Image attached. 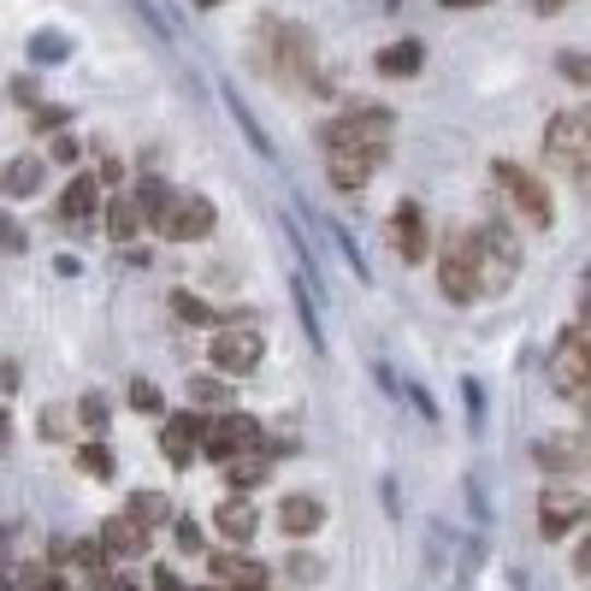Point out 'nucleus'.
I'll use <instances>...</instances> for the list:
<instances>
[{"instance_id":"obj_1","label":"nucleus","mask_w":591,"mask_h":591,"mask_svg":"<svg viewBox=\"0 0 591 591\" xmlns=\"http://www.w3.org/2000/svg\"><path fill=\"white\" fill-rule=\"evenodd\" d=\"M456 249H461V261L473 267V284H480V296L515 291V279H521V243H515L509 225L485 220L473 237H461Z\"/></svg>"},{"instance_id":"obj_2","label":"nucleus","mask_w":591,"mask_h":591,"mask_svg":"<svg viewBox=\"0 0 591 591\" xmlns=\"http://www.w3.org/2000/svg\"><path fill=\"white\" fill-rule=\"evenodd\" d=\"M551 385H556L562 402H580V409H586V397H591V331H586V320L568 326V331L556 338Z\"/></svg>"},{"instance_id":"obj_3","label":"nucleus","mask_w":591,"mask_h":591,"mask_svg":"<svg viewBox=\"0 0 591 591\" xmlns=\"http://www.w3.org/2000/svg\"><path fill=\"white\" fill-rule=\"evenodd\" d=\"M326 154H338V149H391V113L385 107H355V113H343V119H331L326 131Z\"/></svg>"},{"instance_id":"obj_4","label":"nucleus","mask_w":591,"mask_h":591,"mask_svg":"<svg viewBox=\"0 0 591 591\" xmlns=\"http://www.w3.org/2000/svg\"><path fill=\"white\" fill-rule=\"evenodd\" d=\"M267 362V338H261V326H225L220 338H213V367L225 373V379H243V373H255Z\"/></svg>"},{"instance_id":"obj_5","label":"nucleus","mask_w":591,"mask_h":591,"mask_svg":"<svg viewBox=\"0 0 591 591\" xmlns=\"http://www.w3.org/2000/svg\"><path fill=\"white\" fill-rule=\"evenodd\" d=\"M492 172H497L503 196H509L515 208H521L527 220H532V231H551V220H556V208H551V190H544V184L532 178V172H521L515 161H497Z\"/></svg>"},{"instance_id":"obj_6","label":"nucleus","mask_w":591,"mask_h":591,"mask_svg":"<svg viewBox=\"0 0 591 591\" xmlns=\"http://www.w3.org/2000/svg\"><path fill=\"white\" fill-rule=\"evenodd\" d=\"M544 154H551L568 178H586V113H556L551 137H544Z\"/></svg>"},{"instance_id":"obj_7","label":"nucleus","mask_w":591,"mask_h":591,"mask_svg":"<svg viewBox=\"0 0 591 591\" xmlns=\"http://www.w3.org/2000/svg\"><path fill=\"white\" fill-rule=\"evenodd\" d=\"M255 444H261V426H255L249 414H237V409H231L220 426H208V438H201V450H208L213 461H237V456H249Z\"/></svg>"},{"instance_id":"obj_8","label":"nucleus","mask_w":591,"mask_h":591,"mask_svg":"<svg viewBox=\"0 0 591 591\" xmlns=\"http://www.w3.org/2000/svg\"><path fill=\"white\" fill-rule=\"evenodd\" d=\"M532 461L544 473H580L586 468V432H539L532 438Z\"/></svg>"},{"instance_id":"obj_9","label":"nucleus","mask_w":591,"mask_h":591,"mask_svg":"<svg viewBox=\"0 0 591 591\" xmlns=\"http://www.w3.org/2000/svg\"><path fill=\"white\" fill-rule=\"evenodd\" d=\"M586 527V497L568 492V485H551V492L539 497V532L544 539H562V532Z\"/></svg>"},{"instance_id":"obj_10","label":"nucleus","mask_w":591,"mask_h":591,"mask_svg":"<svg viewBox=\"0 0 591 591\" xmlns=\"http://www.w3.org/2000/svg\"><path fill=\"white\" fill-rule=\"evenodd\" d=\"M213 220H220V213H213V201H208V196H178L161 231H166L172 243H201V237L213 231Z\"/></svg>"},{"instance_id":"obj_11","label":"nucleus","mask_w":591,"mask_h":591,"mask_svg":"<svg viewBox=\"0 0 591 591\" xmlns=\"http://www.w3.org/2000/svg\"><path fill=\"white\" fill-rule=\"evenodd\" d=\"M208 414H172L166 432H161V444H166V461L172 468H196V456H201V438H208Z\"/></svg>"},{"instance_id":"obj_12","label":"nucleus","mask_w":591,"mask_h":591,"mask_svg":"<svg viewBox=\"0 0 591 591\" xmlns=\"http://www.w3.org/2000/svg\"><path fill=\"white\" fill-rule=\"evenodd\" d=\"M385 154H391V149H338V154H326V161H331V184H338V190H362L373 172H379Z\"/></svg>"},{"instance_id":"obj_13","label":"nucleus","mask_w":591,"mask_h":591,"mask_svg":"<svg viewBox=\"0 0 591 591\" xmlns=\"http://www.w3.org/2000/svg\"><path fill=\"white\" fill-rule=\"evenodd\" d=\"M385 231H391V243H397L402 261H426V213L414 208V201H402Z\"/></svg>"},{"instance_id":"obj_14","label":"nucleus","mask_w":591,"mask_h":591,"mask_svg":"<svg viewBox=\"0 0 591 591\" xmlns=\"http://www.w3.org/2000/svg\"><path fill=\"white\" fill-rule=\"evenodd\" d=\"M95 544H101L107 556H125V562H131V556H149V527H137L131 515H113V521L101 527Z\"/></svg>"},{"instance_id":"obj_15","label":"nucleus","mask_w":591,"mask_h":591,"mask_svg":"<svg viewBox=\"0 0 591 591\" xmlns=\"http://www.w3.org/2000/svg\"><path fill=\"white\" fill-rule=\"evenodd\" d=\"M438 291L450 296V302H480V284H473V267L461 261V249H450V255H438Z\"/></svg>"},{"instance_id":"obj_16","label":"nucleus","mask_w":591,"mask_h":591,"mask_svg":"<svg viewBox=\"0 0 591 591\" xmlns=\"http://www.w3.org/2000/svg\"><path fill=\"white\" fill-rule=\"evenodd\" d=\"M213 527H220L231 544H249V539H255V527H261V515H255V503H249V497H225L220 509H213Z\"/></svg>"},{"instance_id":"obj_17","label":"nucleus","mask_w":591,"mask_h":591,"mask_svg":"<svg viewBox=\"0 0 591 591\" xmlns=\"http://www.w3.org/2000/svg\"><path fill=\"white\" fill-rule=\"evenodd\" d=\"M279 527L291 532V539H308V532H320V527H326L320 497H284V503H279Z\"/></svg>"},{"instance_id":"obj_18","label":"nucleus","mask_w":591,"mask_h":591,"mask_svg":"<svg viewBox=\"0 0 591 591\" xmlns=\"http://www.w3.org/2000/svg\"><path fill=\"white\" fill-rule=\"evenodd\" d=\"M225 107H231V119H237V131L249 137V149L261 154V161H279V149H272V137L261 131V119H255V113L243 107V95H237V90H225Z\"/></svg>"},{"instance_id":"obj_19","label":"nucleus","mask_w":591,"mask_h":591,"mask_svg":"<svg viewBox=\"0 0 591 591\" xmlns=\"http://www.w3.org/2000/svg\"><path fill=\"white\" fill-rule=\"evenodd\" d=\"M172 201H178V190H172L166 178H142V190H137V213L142 220H154V225H166V213H172Z\"/></svg>"},{"instance_id":"obj_20","label":"nucleus","mask_w":591,"mask_h":591,"mask_svg":"<svg viewBox=\"0 0 591 591\" xmlns=\"http://www.w3.org/2000/svg\"><path fill=\"white\" fill-rule=\"evenodd\" d=\"M95 201H101V184L95 178H71V190L60 196V213H66L71 225H83L95 213Z\"/></svg>"},{"instance_id":"obj_21","label":"nucleus","mask_w":591,"mask_h":591,"mask_svg":"<svg viewBox=\"0 0 591 591\" xmlns=\"http://www.w3.org/2000/svg\"><path fill=\"white\" fill-rule=\"evenodd\" d=\"M421 42H397V48H385L379 54V78H414V71H421Z\"/></svg>"},{"instance_id":"obj_22","label":"nucleus","mask_w":591,"mask_h":591,"mask_svg":"<svg viewBox=\"0 0 591 591\" xmlns=\"http://www.w3.org/2000/svg\"><path fill=\"white\" fill-rule=\"evenodd\" d=\"M426 551H432V562H426L432 574H450L456 568V532L444 527V521H432L426 527Z\"/></svg>"},{"instance_id":"obj_23","label":"nucleus","mask_w":591,"mask_h":591,"mask_svg":"<svg viewBox=\"0 0 591 591\" xmlns=\"http://www.w3.org/2000/svg\"><path fill=\"white\" fill-rule=\"evenodd\" d=\"M172 314H178L184 326H220L213 302H208V296H196V291H172Z\"/></svg>"},{"instance_id":"obj_24","label":"nucleus","mask_w":591,"mask_h":591,"mask_svg":"<svg viewBox=\"0 0 591 591\" xmlns=\"http://www.w3.org/2000/svg\"><path fill=\"white\" fill-rule=\"evenodd\" d=\"M213 574H220V580H237L243 591H255V586L267 580L261 562H243V556H213Z\"/></svg>"},{"instance_id":"obj_25","label":"nucleus","mask_w":591,"mask_h":591,"mask_svg":"<svg viewBox=\"0 0 591 591\" xmlns=\"http://www.w3.org/2000/svg\"><path fill=\"white\" fill-rule=\"evenodd\" d=\"M225 480H231V492H255V485L267 480V461L261 456H237V461H225Z\"/></svg>"},{"instance_id":"obj_26","label":"nucleus","mask_w":591,"mask_h":591,"mask_svg":"<svg viewBox=\"0 0 591 591\" xmlns=\"http://www.w3.org/2000/svg\"><path fill=\"white\" fill-rule=\"evenodd\" d=\"M125 515H131L137 527H161L166 515H172V497H161V492H137V497H131V509H125Z\"/></svg>"},{"instance_id":"obj_27","label":"nucleus","mask_w":591,"mask_h":591,"mask_svg":"<svg viewBox=\"0 0 591 591\" xmlns=\"http://www.w3.org/2000/svg\"><path fill=\"white\" fill-rule=\"evenodd\" d=\"M326 225H331V220H326ZM331 243H338L343 267L355 272V284H373V272H367V255H362V243H355V237H350V231H343V225H331Z\"/></svg>"},{"instance_id":"obj_28","label":"nucleus","mask_w":591,"mask_h":591,"mask_svg":"<svg viewBox=\"0 0 591 591\" xmlns=\"http://www.w3.org/2000/svg\"><path fill=\"white\" fill-rule=\"evenodd\" d=\"M0 184H7L12 196H36L42 190V161H12L7 172H0Z\"/></svg>"},{"instance_id":"obj_29","label":"nucleus","mask_w":591,"mask_h":591,"mask_svg":"<svg viewBox=\"0 0 591 591\" xmlns=\"http://www.w3.org/2000/svg\"><path fill=\"white\" fill-rule=\"evenodd\" d=\"M284 574H291V586H320L326 580V562L314 551H291L284 556Z\"/></svg>"},{"instance_id":"obj_30","label":"nucleus","mask_w":591,"mask_h":591,"mask_svg":"<svg viewBox=\"0 0 591 591\" xmlns=\"http://www.w3.org/2000/svg\"><path fill=\"white\" fill-rule=\"evenodd\" d=\"M190 402H196V409H225V402H231V379H208V373H196V379H190Z\"/></svg>"},{"instance_id":"obj_31","label":"nucleus","mask_w":591,"mask_h":591,"mask_svg":"<svg viewBox=\"0 0 591 591\" xmlns=\"http://www.w3.org/2000/svg\"><path fill=\"white\" fill-rule=\"evenodd\" d=\"M31 60H36V66H60V60H71V36L42 31V36L31 42Z\"/></svg>"},{"instance_id":"obj_32","label":"nucleus","mask_w":591,"mask_h":591,"mask_svg":"<svg viewBox=\"0 0 591 591\" xmlns=\"http://www.w3.org/2000/svg\"><path fill=\"white\" fill-rule=\"evenodd\" d=\"M137 225H142V213H137V201H113L107 208V237H137Z\"/></svg>"},{"instance_id":"obj_33","label":"nucleus","mask_w":591,"mask_h":591,"mask_svg":"<svg viewBox=\"0 0 591 591\" xmlns=\"http://www.w3.org/2000/svg\"><path fill=\"white\" fill-rule=\"evenodd\" d=\"M461 397H468V432L485 438V391H480V379H461Z\"/></svg>"},{"instance_id":"obj_34","label":"nucleus","mask_w":591,"mask_h":591,"mask_svg":"<svg viewBox=\"0 0 591 591\" xmlns=\"http://www.w3.org/2000/svg\"><path fill=\"white\" fill-rule=\"evenodd\" d=\"M107 414H113V402H107V391H83V402H78V421L83 426H107Z\"/></svg>"},{"instance_id":"obj_35","label":"nucleus","mask_w":591,"mask_h":591,"mask_svg":"<svg viewBox=\"0 0 591 591\" xmlns=\"http://www.w3.org/2000/svg\"><path fill=\"white\" fill-rule=\"evenodd\" d=\"M131 409H137V414H166V397H161V385H149V379H131Z\"/></svg>"},{"instance_id":"obj_36","label":"nucleus","mask_w":591,"mask_h":591,"mask_svg":"<svg viewBox=\"0 0 591 591\" xmlns=\"http://www.w3.org/2000/svg\"><path fill=\"white\" fill-rule=\"evenodd\" d=\"M78 461H83V473H90V480H113V473H119L113 450H101V444H90V450H83Z\"/></svg>"},{"instance_id":"obj_37","label":"nucleus","mask_w":591,"mask_h":591,"mask_svg":"<svg viewBox=\"0 0 591 591\" xmlns=\"http://www.w3.org/2000/svg\"><path fill=\"white\" fill-rule=\"evenodd\" d=\"M468 503H473V521L492 527V492L480 485V473H468Z\"/></svg>"},{"instance_id":"obj_38","label":"nucleus","mask_w":591,"mask_h":591,"mask_svg":"<svg viewBox=\"0 0 591 591\" xmlns=\"http://www.w3.org/2000/svg\"><path fill=\"white\" fill-rule=\"evenodd\" d=\"M409 402L421 409V421H432V426H438V402H432V391H426V385H409Z\"/></svg>"},{"instance_id":"obj_39","label":"nucleus","mask_w":591,"mask_h":591,"mask_svg":"<svg viewBox=\"0 0 591 591\" xmlns=\"http://www.w3.org/2000/svg\"><path fill=\"white\" fill-rule=\"evenodd\" d=\"M178 544H184V551H201V527L196 521H178Z\"/></svg>"},{"instance_id":"obj_40","label":"nucleus","mask_w":591,"mask_h":591,"mask_svg":"<svg viewBox=\"0 0 591 591\" xmlns=\"http://www.w3.org/2000/svg\"><path fill=\"white\" fill-rule=\"evenodd\" d=\"M19 379H24L19 362H0V391H19Z\"/></svg>"},{"instance_id":"obj_41","label":"nucleus","mask_w":591,"mask_h":591,"mask_svg":"<svg viewBox=\"0 0 591 591\" xmlns=\"http://www.w3.org/2000/svg\"><path fill=\"white\" fill-rule=\"evenodd\" d=\"M574 574H580V580L591 574V544H586V532H580V551H574Z\"/></svg>"},{"instance_id":"obj_42","label":"nucleus","mask_w":591,"mask_h":591,"mask_svg":"<svg viewBox=\"0 0 591 591\" xmlns=\"http://www.w3.org/2000/svg\"><path fill=\"white\" fill-rule=\"evenodd\" d=\"M562 71H568V78H580V83H586V54H562Z\"/></svg>"},{"instance_id":"obj_43","label":"nucleus","mask_w":591,"mask_h":591,"mask_svg":"<svg viewBox=\"0 0 591 591\" xmlns=\"http://www.w3.org/2000/svg\"><path fill=\"white\" fill-rule=\"evenodd\" d=\"M0 249H24V237H19V231H12L7 220H0Z\"/></svg>"},{"instance_id":"obj_44","label":"nucleus","mask_w":591,"mask_h":591,"mask_svg":"<svg viewBox=\"0 0 591 591\" xmlns=\"http://www.w3.org/2000/svg\"><path fill=\"white\" fill-rule=\"evenodd\" d=\"M379 497H385V509L397 515V503H402V492H397V480H385V485H379Z\"/></svg>"},{"instance_id":"obj_45","label":"nucleus","mask_w":591,"mask_h":591,"mask_svg":"<svg viewBox=\"0 0 591 591\" xmlns=\"http://www.w3.org/2000/svg\"><path fill=\"white\" fill-rule=\"evenodd\" d=\"M154 591H184V586H178V574H172V568H161V574H154Z\"/></svg>"},{"instance_id":"obj_46","label":"nucleus","mask_w":591,"mask_h":591,"mask_svg":"<svg viewBox=\"0 0 591 591\" xmlns=\"http://www.w3.org/2000/svg\"><path fill=\"white\" fill-rule=\"evenodd\" d=\"M42 591H71V586H66V580H48V586H42Z\"/></svg>"},{"instance_id":"obj_47","label":"nucleus","mask_w":591,"mask_h":591,"mask_svg":"<svg viewBox=\"0 0 591 591\" xmlns=\"http://www.w3.org/2000/svg\"><path fill=\"white\" fill-rule=\"evenodd\" d=\"M444 7H480V0H444Z\"/></svg>"},{"instance_id":"obj_48","label":"nucleus","mask_w":591,"mask_h":591,"mask_svg":"<svg viewBox=\"0 0 591 591\" xmlns=\"http://www.w3.org/2000/svg\"><path fill=\"white\" fill-rule=\"evenodd\" d=\"M7 426H12V421H7V414H0V444H7Z\"/></svg>"},{"instance_id":"obj_49","label":"nucleus","mask_w":591,"mask_h":591,"mask_svg":"<svg viewBox=\"0 0 591 591\" xmlns=\"http://www.w3.org/2000/svg\"><path fill=\"white\" fill-rule=\"evenodd\" d=\"M196 7H220V0H196Z\"/></svg>"},{"instance_id":"obj_50","label":"nucleus","mask_w":591,"mask_h":591,"mask_svg":"<svg viewBox=\"0 0 591 591\" xmlns=\"http://www.w3.org/2000/svg\"><path fill=\"white\" fill-rule=\"evenodd\" d=\"M201 591H220V586H201Z\"/></svg>"},{"instance_id":"obj_51","label":"nucleus","mask_w":591,"mask_h":591,"mask_svg":"<svg viewBox=\"0 0 591 591\" xmlns=\"http://www.w3.org/2000/svg\"><path fill=\"white\" fill-rule=\"evenodd\" d=\"M255 591H261V586H255Z\"/></svg>"}]
</instances>
